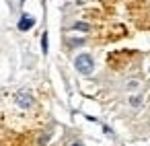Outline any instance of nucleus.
Returning a JSON list of instances; mask_svg holds the SVG:
<instances>
[{"label":"nucleus","mask_w":150,"mask_h":146,"mask_svg":"<svg viewBox=\"0 0 150 146\" xmlns=\"http://www.w3.org/2000/svg\"><path fill=\"white\" fill-rule=\"evenodd\" d=\"M74 66H76V70H78L80 74H91L93 68H95V62H93V58H91L88 54H80V56H76Z\"/></svg>","instance_id":"obj_1"},{"label":"nucleus","mask_w":150,"mask_h":146,"mask_svg":"<svg viewBox=\"0 0 150 146\" xmlns=\"http://www.w3.org/2000/svg\"><path fill=\"white\" fill-rule=\"evenodd\" d=\"M15 103H17L19 107H23V109H29V107L33 105V97H31L29 93H25V91H19V93L15 95Z\"/></svg>","instance_id":"obj_2"},{"label":"nucleus","mask_w":150,"mask_h":146,"mask_svg":"<svg viewBox=\"0 0 150 146\" xmlns=\"http://www.w3.org/2000/svg\"><path fill=\"white\" fill-rule=\"evenodd\" d=\"M33 25H35V19H33V17H27V15L21 17V21H19V29H21V31H29Z\"/></svg>","instance_id":"obj_3"},{"label":"nucleus","mask_w":150,"mask_h":146,"mask_svg":"<svg viewBox=\"0 0 150 146\" xmlns=\"http://www.w3.org/2000/svg\"><path fill=\"white\" fill-rule=\"evenodd\" d=\"M41 50H43V54H47V33L41 35Z\"/></svg>","instance_id":"obj_4"},{"label":"nucleus","mask_w":150,"mask_h":146,"mask_svg":"<svg viewBox=\"0 0 150 146\" xmlns=\"http://www.w3.org/2000/svg\"><path fill=\"white\" fill-rule=\"evenodd\" d=\"M74 29H78V31H88V25H86V23H76Z\"/></svg>","instance_id":"obj_5"},{"label":"nucleus","mask_w":150,"mask_h":146,"mask_svg":"<svg viewBox=\"0 0 150 146\" xmlns=\"http://www.w3.org/2000/svg\"><path fill=\"white\" fill-rule=\"evenodd\" d=\"M72 146H82V144H78V142H74V144H72Z\"/></svg>","instance_id":"obj_6"},{"label":"nucleus","mask_w":150,"mask_h":146,"mask_svg":"<svg viewBox=\"0 0 150 146\" xmlns=\"http://www.w3.org/2000/svg\"><path fill=\"white\" fill-rule=\"evenodd\" d=\"M23 2H25V0H23Z\"/></svg>","instance_id":"obj_7"}]
</instances>
